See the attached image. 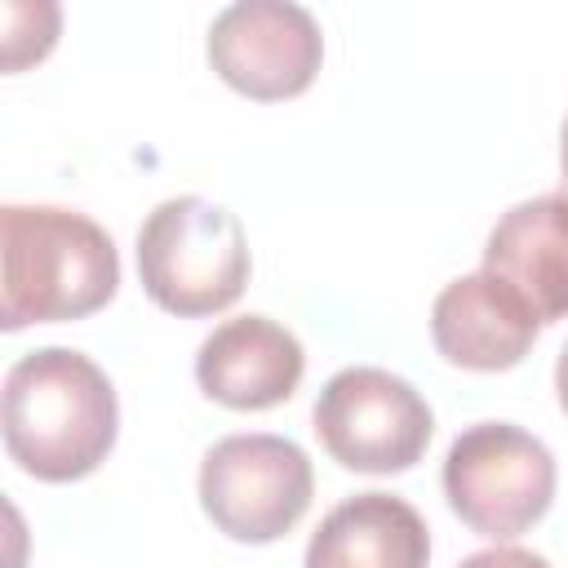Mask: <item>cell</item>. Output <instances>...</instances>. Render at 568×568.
Returning a JSON list of instances; mask_svg holds the SVG:
<instances>
[{"label": "cell", "mask_w": 568, "mask_h": 568, "mask_svg": "<svg viewBox=\"0 0 568 568\" xmlns=\"http://www.w3.org/2000/svg\"><path fill=\"white\" fill-rule=\"evenodd\" d=\"M315 475L306 453L284 435H226L204 453L200 506L235 541L262 546L284 537L311 506Z\"/></svg>", "instance_id": "obj_5"}, {"label": "cell", "mask_w": 568, "mask_h": 568, "mask_svg": "<svg viewBox=\"0 0 568 568\" xmlns=\"http://www.w3.org/2000/svg\"><path fill=\"white\" fill-rule=\"evenodd\" d=\"M0 422L4 448L27 475L67 484L106 462L120 408L106 373L89 355L71 346H40L4 373Z\"/></svg>", "instance_id": "obj_1"}, {"label": "cell", "mask_w": 568, "mask_h": 568, "mask_svg": "<svg viewBox=\"0 0 568 568\" xmlns=\"http://www.w3.org/2000/svg\"><path fill=\"white\" fill-rule=\"evenodd\" d=\"M315 435L328 457L346 470L395 475L408 470L435 430L426 399L386 368H342L324 382L315 399Z\"/></svg>", "instance_id": "obj_6"}, {"label": "cell", "mask_w": 568, "mask_h": 568, "mask_svg": "<svg viewBox=\"0 0 568 568\" xmlns=\"http://www.w3.org/2000/svg\"><path fill=\"white\" fill-rule=\"evenodd\" d=\"M457 568H550V564L532 550H519V546H493V550L466 555Z\"/></svg>", "instance_id": "obj_12"}, {"label": "cell", "mask_w": 568, "mask_h": 568, "mask_svg": "<svg viewBox=\"0 0 568 568\" xmlns=\"http://www.w3.org/2000/svg\"><path fill=\"white\" fill-rule=\"evenodd\" d=\"M0 324H58L84 320L115 297L120 257L111 235L58 204L0 209Z\"/></svg>", "instance_id": "obj_2"}, {"label": "cell", "mask_w": 568, "mask_h": 568, "mask_svg": "<svg viewBox=\"0 0 568 568\" xmlns=\"http://www.w3.org/2000/svg\"><path fill=\"white\" fill-rule=\"evenodd\" d=\"M444 497L466 528L510 541L550 510L555 457L537 435L510 422H475L444 457Z\"/></svg>", "instance_id": "obj_4"}, {"label": "cell", "mask_w": 568, "mask_h": 568, "mask_svg": "<svg viewBox=\"0 0 568 568\" xmlns=\"http://www.w3.org/2000/svg\"><path fill=\"white\" fill-rule=\"evenodd\" d=\"M484 271L524 297L537 324L568 315V195H532L497 217L484 244Z\"/></svg>", "instance_id": "obj_10"}, {"label": "cell", "mask_w": 568, "mask_h": 568, "mask_svg": "<svg viewBox=\"0 0 568 568\" xmlns=\"http://www.w3.org/2000/svg\"><path fill=\"white\" fill-rule=\"evenodd\" d=\"M559 173H564V195H568V120H564V138H559Z\"/></svg>", "instance_id": "obj_14"}, {"label": "cell", "mask_w": 568, "mask_h": 568, "mask_svg": "<svg viewBox=\"0 0 568 568\" xmlns=\"http://www.w3.org/2000/svg\"><path fill=\"white\" fill-rule=\"evenodd\" d=\"M555 390H559V408L568 413V346L559 351V364H555Z\"/></svg>", "instance_id": "obj_13"}, {"label": "cell", "mask_w": 568, "mask_h": 568, "mask_svg": "<svg viewBox=\"0 0 568 568\" xmlns=\"http://www.w3.org/2000/svg\"><path fill=\"white\" fill-rule=\"evenodd\" d=\"M426 519L395 493H355L306 541V568H426Z\"/></svg>", "instance_id": "obj_11"}, {"label": "cell", "mask_w": 568, "mask_h": 568, "mask_svg": "<svg viewBox=\"0 0 568 568\" xmlns=\"http://www.w3.org/2000/svg\"><path fill=\"white\" fill-rule=\"evenodd\" d=\"M138 275L146 297L169 315L226 311L248 284V240L231 209L204 195L155 204L138 231Z\"/></svg>", "instance_id": "obj_3"}, {"label": "cell", "mask_w": 568, "mask_h": 568, "mask_svg": "<svg viewBox=\"0 0 568 568\" xmlns=\"http://www.w3.org/2000/svg\"><path fill=\"white\" fill-rule=\"evenodd\" d=\"M537 333L541 324L524 306V297L488 271L444 284V293L430 306V337L439 355L470 373L515 368L532 351Z\"/></svg>", "instance_id": "obj_8"}, {"label": "cell", "mask_w": 568, "mask_h": 568, "mask_svg": "<svg viewBox=\"0 0 568 568\" xmlns=\"http://www.w3.org/2000/svg\"><path fill=\"white\" fill-rule=\"evenodd\" d=\"M209 62L235 93L257 102H280L311 89L324 62V36L302 4L240 0L213 18Z\"/></svg>", "instance_id": "obj_7"}, {"label": "cell", "mask_w": 568, "mask_h": 568, "mask_svg": "<svg viewBox=\"0 0 568 568\" xmlns=\"http://www.w3.org/2000/svg\"><path fill=\"white\" fill-rule=\"evenodd\" d=\"M302 368H306L302 342L266 315H240L217 324L195 355L200 390L244 413L284 404L297 390Z\"/></svg>", "instance_id": "obj_9"}]
</instances>
